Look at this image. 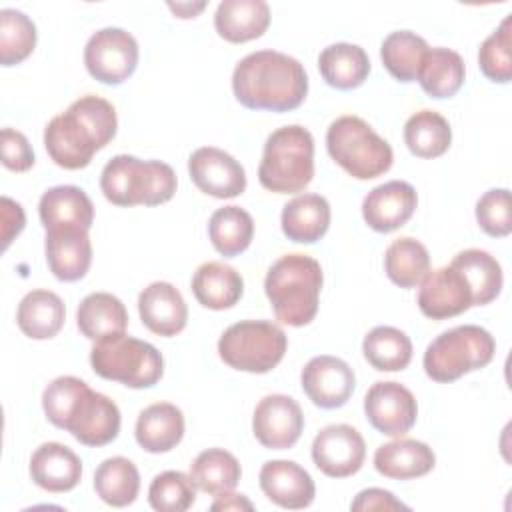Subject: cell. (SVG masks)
Returning <instances> with one entry per match:
<instances>
[{"mask_svg":"<svg viewBox=\"0 0 512 512\" xmlns=\"http://www.w3.org/2000/svg\"><path fill=\"white\" fill-rule=\"evenodd\" d=\"M116 128L114 106L100 96L88 94L74 100L66 112L46 124L44 146L54 164L66 170H80L116 136Z\"/></svg>","mask_w":512,"mask_h":512,"instance_id":"1","label":"cell"},{"mask_svg":"<svg viewBox=\"0 0 512 512\" xmlns=\"http://www.w3.org/2000/svg\"><path fill=\"white\" fill-rule=\"evenodd\" d=\"M232 92L250 110L290 112L304 102L308 76L296 58L276 50H258L236 64Z\"/></svg>","mask_w":512,"mask_h":512,"instance_id":"2","label":"cell"},{"mask_svg":"<svg viewBox=\"0 0 512 512\" xmlns=\"http://www.w3.org/2000/svg\"><path fill=\"white\" fill-rule=\"evenodd\" d=\"M42 408L56 428L70 432L84 446L110 444L120 432L116 402L76 376L52 380L42 394Z\"/></svg>","mask_w":512,"mask_h":512,"instance_id":"3","label":"cell"},{"mask_svg":"<svg viewBox=\"0 0 512 512\" xmlns=\"http://www.w3.org/2000/svg\"><path fill=\"white\" fill-rule=\"evenodd\" d=\"M322 280V268L312 256L296 252L278 258L264 280L274 316L294 328L310 324L318 312Z\"/></svg>","mask_w":512,"mask_h":512,"instance_id":"4","label":"cell"},{"mask_svg":"<svg viewBox=\"0 0 512 512\" xmlns=\"http://www.w3.org/2000/svg\"><path fill=\"white\" fill-rule=\"evenodd\" d=\"M176 174L160 160H140L118 154L106 162L100 176V190L116 206H158L176 192Z\"/></svg>","mask_w":512,"mask_h":512,"instance_id":"5","label":"cell"},{"mask_svg":"<svg viewBox=\"0 0 512 512\" xmlns=\"http://www.w3.org/2000/svg\"><path fill=\"white\" fill-rule=\"evenodd\" d=\"M314 176V138L298 124L274 130L264 144L258 166L260 184L276 194H296Z\"/></svg>","mask_w":512,"mask_h":512,"instance_id":"6","label":"cell"},{"mask_svg":"<svg viewBox=\"0 0 512 512\" xmlns=\"http://www.w3.org/2000/svg\"><path fill=\"white\" fill-rule=\"evenodd\" d=\"M332 160L356 180H372L390 170L394 154L390 144L358 116L336 118L326 132Z\"/></svg>","mask_w":512,"mask_h":512,"instance_id":"7","label":"cell"},{"mask_svg":"<svg viewBox=\"0 0 512 512\" xmlns=\"http://www.w3.org/2000/svg\"><path fill=\"white\" fill-rule=\"evenodd\" d=\"M496 342L492 334L476 324L450 328L436 336L424 352V372L440 384L488 366L494 358Z\"/></svg>","mask_w":512,"mask_h":512,"instance_id":"8","label":"cell"},{"mask_svg":"<svg viewBox=\"0 0 512 512\" xmlns=\"http://www.w3.org/2000/svg\"><path fill=\"white\" fill-rule=\"evenodd\" d=\"M90 364L100 378L128 388H150L164 374L162 354L150 342L126 332L96 340L90 350Z\"/></svg>","mask_w":512,"mask_h":512,"instance_id":"9","label":"cell"},{"mask_svg":"<svg viewBox=\"0 0 512 512\" xmlns=\"http://www.w3.org/2000/svg\"><path fill=\"white\" fill-rule=\"evenodd\" d=\"M288 346L284 330L270 320H242L218 340L220 358L234 370L266 374L280 364Z\"/></svg>","mask_w":512,"mask_h":512,"instance_id":"10","label":"cell"},{"mask_svg":"<svg viewBox=\"0 0 512 512\" xmlns=\"http://www.w3.org/2000/svg\"><path fill=\"white\" fill-rule=\"evenodd\" d=\"M84 64L92 78L102 84H122L138 66V42L122 28L94 32L84 48Z\"/></svg>","mask_w":512,"mask_h":512,"instance_id":"11","label":"cell"},{"mask_svg":"<svg viewBox=\"0 0 512 512\" xmlns=\"http://www.w3.org/2000/svg\"><path fill=\"white\" fill-rule=\"evenodd\" d=\"M366 458L362 434L348 424H330L322 428L312 442V460L316 468L330 478H348L356 474Z\"/></svg>","mask_w":512,"mask_h":512,"instance_id":"12","label":"cell"},{"mask_svg":"<svg viewBox=\"0 0 512 512\" xmlns=\"http://www.w3.org/2000/svg\"><path fill=\"white\" fill-rule=\"evenodd\" d=\"M304 430L300 404L286 394L264 396L252 416V432L268 450L292 448Z\"/></svg>","mask_w":512,"mask_h":512,"instance_id":"13","label":"cell"},{"mask_svg":"<svg viewBox=\"0 0 512 512\" xmlns=\"http://www.w3.org/2000/svg\"><path fill=\"white\" fill-rule=\"evenodd\" d=\"M364 412L372 428L386 436H404L416 422L414 394L398 382H376L364 396Z\"/></svg>","mask_w":512,"mask_h":512,"instance_id":"14","label":"cell"},{"mask_svg":"<svg viewBox=\"0 0 512 512\" xmlns=\"http://www.w3.org/2000/svg\"><path fill=\"white\" fill-rule=\"evenodd\" d=\"M188 172L196 188L214 198H236L246 190V172L228 152L202 146L188 158Z\"/></svg>","mask_w":512,"mask_h":512,"instance_id":"15","label":"cell"},{"mask_svg":"<svg viewBox=\"0 0 512 512\" xmlns=\"http://www.w3.org/2000/svg\"><path fill=\"white\" fill-rule=\"evenodd\" d=\"M300 380L302 390L312 400V404L324 410L344 406L356 384L354 370L342 358L328 354L308 360V364L302 368Z\"/></svg>","mask_w":512,"mask_h":512,"instance_id":"16","label":"cell"},{"mask_svg":"<svg viewBox=\"0 0 512 512\" xmlns=\"http://www.w3.org/2000/svg\"><path fill=\"white\" fill-rule=\"evenodd\" d=\"M472 306V290L464 276L448 266L430 270L420 282L418 308L426 318L446 320Z\"/></svg>","mask_w":512,"mask_h":512,"instance_id":"17","label":"cell"},{"mask_svg":"<svg viewBox=\"0 0 512 512\" xmlns=\"http://www.w3.org/2000/svg\"><path fill=\"white\" fill-rule=\"evenodd\" d=\"M418 194L404 180H390L370 190L362 202L364 222L382 234L402 228L414 214Z\"/></svg>","mask_w":512,"mask_h":512,"instance_id":"18","label":"cell"},{"mask_svg":"<svg viewBox=\"0 0 512 512\" xmlns=\"http://www.w3.org/2000/svg\"><path fill=\"white\" fill-rule=\"evenodd\" d=\"M260 488L280 508L302 510L312 504L316 486L312 476L292 460H268L258 474Z\"/></svg>","mask_w":512,"mask_h":512,"instance_id":"19","label":"cell"},{"mask_svg":"<svg viewBox=\"0 0 512 512\" xmlns=\"http://www.w3.org/2000/svg\"><path fill=\"white\" fill-rule=\"evenodd\" d=\"M50 272L62 282H76L86 276L92 264V244L88 230L52 228L44 238Z\"/></svg>","mask_w":512,"mask_h":512,"instance_id":"20","label":"cell"},{"mask_svg":"<svg viewBox=\"0 0 512 512\" xmlns=\"http://www.w3.org/2000/svg\"><path fill=\"white\" fill-rule=\"evenodd\" d=\"M142 324L158 336H176L186 328L188 308L170 282H152L138 296Z\"/></svg>","mask_w":512,"mask_h":512,"instance_id":"21","label":"cell"},{"mask_svg":"<svg viewBox=\"0 0 512 512\" xmlns=\"http://www.w3.org/2000/svg\"><path fill=\"white\" fill-rule=\"evenodd\" d=\"M30 476L42 490L68 492L76 488L82 478V462L68 446L44 442L30 458Z\"/></svg>","mask_w":512,"mask_h":512,"instance_id":"22","label":"cell"},{"mask_svg":"<svg viewBox=\"0 0 512 512\" xmlns=\"http://www.w3.org/2000/svg\"><path fill=\"white\" fill-rule=\"evenodd\" d=\"M40 222L46 230L52 228H82L90 230L94 222V204L78 186L48 188L38 202Z\"/></svg>","mask_w":512,"mask_h":512,"instance_id":"23","label":"cell"},{"mask_svg":"<svg viewBox=\"0 0 512 512\" xmlns=\"http://www.w3.org/2000/svg\"><path fill=\"white\" fill-rule=\"evenodd\" d=\"M436 464L432 448L420 440L400 438L382 444L374 452V468L392 480H412L426 476Z\"/></svg>","mask_w":512,"mask_h":512,"instance_id":"24","label":"cell"},{"mask_svg":"<svg viewBox=\"0 0 512 512\" xmlns=\"http://www.w3.org/2000/svg\"><path fill=\"white\" fill-rule=\"evenodd\" d=\"M270 24V6L264 0H224L214 14L220 38L242 44L260 38Z\"/></svg>","mask_w":512,"mask_h":512,"instance_id":"25","label":"cell"},{"mask_svg":"<svg viewBox=\"0 0 512 512\" xmlns=\"http://www.w3.org/2000/svg\"><path fill=\"white\" fill-rule=\"evenodd\" d=\"M136 442L150 454L176 448L184 436V414L170 402H156L144 408L136 420Z\"/></svg>","mask_w":512,"mask_h":512,"instance_id":"26","label":"cell"},{"mask_svg":"<svg viewBox=\"0 0 512 512\" xmlns=\"http://www.w3.org/2000/svg\"><path fill=\"white\" fill-rule=\"evenodd\" d=\"M282 232L300 244L318 242L330 226V204L320 194H300L282 208Z\"/></svg>","mask_w":512,"mask_h":512,"instance_id":"27","label":"cell"},{"mask_svg":"<svg viewBox=\"0 0 512 512\" xmlns=\"http://www.w3.org/2000/svg\"><path fill=\"white\" fill-rule=\"evenodd\" d=\"M192 292L204 308L226 310L242 298L244 280L228 264L204 262L192 276Z\"/></svg>","mask_w":512,"mask_h":512,"instance_id":"28","label":"cell"},{"mask_svg":"<svg viewBox=\"0 0 512 512\" xmlns=\"http://www.w3.org/2000/svg\"><path fill=\"white\" fill-rule=\"evenodd\" d=\"M66 318V308L64 302L58 294L50 290H32L28 292L16 312V322L18 328L22 330L24 336L32 340H48L54 338Z\"/></svg>","mask_w":512,"mask_h":512,"instance_id":"29","label":"cell"},{"mask_svg":"<svg viewBox=\"0 0 512 512\" xmlns=\"http://www.w3.org/2000/svg\"><path fill=\"white\" fill-rule=\"evenodd\" d=\"M318 70L328 86L336 90H352L368 78L370 60L358 44L336 42L320 52Z\"/></svg>","mask_w":512,"mask_h":512,"instance_id":"30","label":"cell"},{"mask_svg":"<svg viewBox=\"0 0 512 512\" xmlns=\"http://www.w3.org/2000/svg\"><path fill=\"white\" fill-rule=\"evenodd\" d=\"M464 76L466 68L462 56L450 48L438 46L426 50L416 80L430 98L440 100L454 96L462 88Z\"/></svg>","mask_w":512,"mask_h":512,"instance_id":"31","label":"cell"},{"mask_svg":"<svg viewBox=\"0 0 512 512\" xmlns=\"http://www.w3.org/2000/svg\"><path fill=\"white\" fill-rule=\"evenodd\" d=\"M472 290V306H484L492 302L502 290V266L500 262L486 250L468 248L458 252L452 262Z\"/></svg>","mask_w":512,"mask_h":512,"instance_id":"32","label":"cell"},{"mask_svg":"<svg viewBox=\"0 0 512 512\" xmlns=\"http://www.w3.org/2000/svg\"><path fill=\"white\" fill-rule=\"evenodd\" d=\"M80 332L88 340H102L106 336L122 334L128 326V312L120 298L108 292L88 294L76 312Z\"/></svg>","mask_w":512,"mask_h":512,"instance_id":"33","label":"cell"},{"mask_svg":"<svg viewBox=\"0 0 512 512\" xmlns=\"http://www.w3.org/2000/svg\"><path fill=\"white\" fill-rule=\"evenodd\" d=\"M240 476L242 470L236 456L224 448H208L190 464V478L194 486L210 496L232 492Z\"/></svg>","mask_w":512,"mask_h":512,"instance_id":"34","label":"cell"},{"mask_svg":"<svg viewBox=\"0 0 512 512\" xmlns=\"http://www.w3.org/2000/svg\"><path fill=\"white\" fill-rule=\"evenodd\" d=\"M404 142L418 158H438L450 148L452 128L442 114L420 110L406 120Z\"/></svg>","mask_w":512,"mask_h":512,"instance_id":"35","label":"cell"},{"mask_svg":"<svg viewBox=\"0 0 512 512\" xmlns=\"http://www.w3.org/2000/svg\"><path fill=\"white\" fill-rule=\"evenodd\" d=\"M94 490L114 508L128 506L136 500L140 490L138 468L124 456L106 458L94 472Z\"/></svg>","mask_w":512,"mask_h":512,"instance_id":"36","label":"cell"},{"mask_svg":"<svg viewBox=\"0 0 512 512\" xmlns=\"http://www.w3.org/2000/svg\"><path fill=\"white\" fill-rule=\"evenodd\" d=\"M208 236L212 246L226 258L242 254L254 236V220L240 206L218 208L208 222Z\"/></svg>","mask_w":512,"mask_h":512,"instance_id":"37","label":"cell"},{"mask_svg":"<svg viewBox=\"0 0 512 512\" xmlns=\"http://www.w3.org/2000/svg\"><path fill=\"white\" fill-rule=\"evenodd\" d=\"M384 270L396 286L414 288L430 272V254L416 238H398L386 248Z\"/></svg>","mask_w":512,"mask_h":512,"instance_id":"38","label":"cell"},{"mask_svg":"<svg viewBox=\"0 0 512 512\" xmlns=\"http://www.w3.org/2000/svg\"><path fill=\"white\" fill-rule=\"evenodd\" d=\"M362 352L372 368L380 372H398L412 360V342L394 326H376L364 336Z\"/></svg>","mask_w":512,"mask_h":512,"instance_id":"39","label":"cell"},{"mask_svg":"<svg viewBox=\"0 0 512 512\" xmlns=\"http://www.w3.org/2000/svg\"><path fill=\"white\" fill-rule=\"evenodd\" d=\"M428 44L422 36L410 30L390 32L380 46V58L384 68L400 82H412L418 76L422 58Z\"/></svg>","mask_w":512,"mask_h":512,"instance_id":"40","label":"cell"},{"mask_svg":"<svg viewBox=\"0 0 512 512\" xmlns=\"http://www.w3.org/2000/svg\"><path fill=\"white\" fill-rule=\"evenodd\" d=\"M36 46V26L20 10H0V62L14 66L26 60Z\"/></svg>","mask_w":512,"mask_h":512,"instance_id":"41","label":"cell"},{"mask_svg":"<svg viewBox=\"0 0 512 512\" xmlns=\"http://www.w3.org/2000/svg\"><path fill=\"white\" fill-rule=\"evenodd\" d=\"M510 16L480 44L478 64L482 74L498 84H506L512 78V30Z\"/></svg>","mask_w":512,"mask_h":512,"instance_id":"42","label":"cell"},{"mask_svg":"<svg viewBox=\"0 0 512 512\" xmlns=\"http://www.w3.org/2000/svg\"><path fill=\"white\" fill-rule=\"evenodd\" d=\"M196 500L194 482L178 470H166L154 476L148 488V502L158 512H184Z\"/></svg>","mask_w":512,"mask_h":512,"instance_id":"43","label":"cell"},{"mask_svg":"<svg viewBox=\"0 0 512 512\" xmlns=\"http://www.w3.org/2000/svg\"><path fill=\"white\" fill-rule=\"evenodd\" d=\"M476 220L478 226L494 238H504L512 232L510 216V190L492 188L480 196L476 202Z\"/></svg>","mask_w":512,"mask_h":512,"instance_id":"44","label":"cell"},{"mask_svg":"<svg viewBox=\"0 0 512 512\" xmlns=\"http://www.w3.org/2000/svg\"><path fill=\"white\" fill-rule=\"evenodd\" d=\"M2 164L12 172H26L34 166V152L28 138L12 128H2Z\"/></svg>","mask_w":512,"mask_h":512,"instance_id":"45","label":"cell"},{"mask_svg":"<svg viewBox=\"0 0 512 512\" xmlns=\"http://www.w3.org/2000/svg\"><path fill=\"white\" fill-rule=\"evenodd\" d=\"M350 508L358 510H408V506L394 498L392 492L382 488H366L356 494Z\"/></svg>","mask_w":512,"mask_h":512,"instance_id":"46","label":"cell"},{"mask_svg":"<svg viewBox=\"0 0 512 512\" xmlns=\"http://www.w3.org/2000/svg\"><path fill=\"white\" fill-rule=\"evenodd\" d=\"M0 212H2V248L6 250L14 236H18L24 228V210L18 202L10 200L8 196H2L0 200Z\"/></svg>","mask_w":512,"mask_h":512,"instance_id":"47","label":"cell"},{"mask_svg":"<svg viewBox=\"0 0 512 512\" xmlns=\"http://www.w3.org/2000/svg\"><path fill=\"white\" fill-rule=\"evenodd\" d=\"M218 500L212 504V510H252V502L244 494H220Z\"/></svg>","mask_w":512,"mask_h":512,"instance_id":"48","label":"cell"},{"mask_svg":"<svg viewBox=\"0 0 512 512\" xmlns=\"http://www.w3.org/2000/svg\"><path fill=\"white\" fill-rule=\"evenodd\" d=\"M204 6H206V2H198V4H190V2H186V4H168V8L178 16V18H194L200 10H204Z\"/></svg>","mask_w":512,"mask_h":512,"instance_id":"49","label":"cell"}]
</instances>
